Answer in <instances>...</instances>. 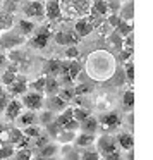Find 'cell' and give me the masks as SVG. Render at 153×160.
<instances>
[{"label":"cell","mask_w":153,"mask_h":160,"mask_svg":"<svg viewBox=\"0 0 153 160\" xmlns=\"http://www.w3.org/2000/svg\"><path fill=\"white\" fill-rule=\"evenodd\" d=\"M60 2V12L62 18L72 19L79 16H86L90 11L91 0H59Z\"/></svg>","instance_id":"cell-1"},{"label":"cell","mask_w":153,"mask_h":160,"mask_svg":"<svg viewBox=\"0 0 153 160\" xmlns=\"http://www.w3.org/2000/svg\"><path fill=\"white\" fill-rule=\"evenodd\" d=\"M24 43V36L21 33H16L14 29H9V31L0 33V48L4 50H14L17 47H21Z\"/></svg>","instance_id":"cell-2"},{"label":"cell","mask_w":153,"mask_h":160,"mask_svg":"<svg viewBox=\"0 0 153 160\" xmlns=\"http://www.w3.org/2000/svg\"><path fill=\"white\" fill-rule=\"evenodd\" d=\"M43 100H45L43 93H38V91L28 90L24 95H22L21 103H22V107L28 108V110L38 112V110H42V108H43Z\"/></svg>","instance_id":"cell-3"},{"label":"cell","mask_w":153,"mask_h":160,"mask_svg":"<svg viewBox=\"0 0 153 160\" xmlns=\"http://www.w3.org/2000/svg\"><path fill=\"white\" fill-rule=\"evenodd\" d=\"M22 14L26 19H43L45 18V9H43V2L42 0H28L22 5Z\"/></svg>","instance_id":"cell-4"},{"label":"cell","mask_w":153,"mask_h":160,"mask_svg":"<svg viewBox=\"0 0 153 160\" xmlns=\"http://www.w3.org/2000/svg\"><path fill=\"white\" fill-rule=\"evenodd\" d=\"M95 141H96V148H98V153H100V155L119 152V146H117L115 138H112V136H108V134L98 136V139H95Z\"/></svg>","instance_id":"cell-5"},{"label":"cell","mask_w":153,"mask_h":160,"mask_svg":"<svg viewBox=\"0 0 153 160\" xmlns=\"http://www.w3.org/2000/svg\"><path fill=\"white\" fill-rule=\"evenodd\" d=\"M28 86H29V84H28L26 76L17 74V76H16V79L7 86V95H9V97H22V95L28 91Z\"/></svg>","instance_id":"cell-6"},{"label":"cell","mask_w":153,"mask_h":160,"mask_svg":"<svg viewBox=\"0 0 153 160\" xmlns=\"http://www.w3.org/2000/svg\"><path fill=\"white\" fill-rule=\"evenodd\" d=\"M43 9H45V18L48 19L50 22H57V21L62 19L59 0H47L45 4H43Z\"/></svg>","instance_id":"cell-7"},{"label":"cell","mask_w":153,"mask_h":160,"mask_svg":"<svg viewBox=\"0 0 153 160\" xmlns=\"http://www.w3.org/2000/svg\"><path fill=\"white\" fill-rule=\"evenodd\" d=\"M98 126H101L107 131H114L121 126V117H119L117 112H107V114L100 115L98 119Z\"/></svg>","instance_id":"cell-8"},{"label":"cell","mask_w":153,"mask_h":160,"mask_svg":"<svg viewBox=\"0 0 153 160\" xmlns=\"http://www.w3.org/2000/svg\"><path fill=\"white\" fill-rule=\"evenodd\" d=\"M95 29V24L90 18H79L74 24V33H76L79 38H84V36L91 35Z\"/></svg>","instance_id":"cell-9"},{"label":"cell","mask_w":153,"mask_h":160,"mask_svg":"<svg viewBox=\"0 0 153 160\" xmlns=\"http://www.w3.org/2000/svg\"><path fill=\"white\" fill-rule=\"evenodd\" d=\"M50 36H52V35H50V29H48V28L40 29L36 35L31 36V40H29V45H31L33 48H36V50H42V48H45V47L48 45Z\"/></svg>","instance_id":"cell-10"},{"label":"cell","mask_w":153,"mask_h":160,"mask_svg":"<svg viewBox=\"0 0 153 160\" xmlns=\"http://www.w3.org/2000/svg\"><path fill=\"white\" fill-rule=\"evenodd\" d=\"M22 103L21 100H17V98H11L7 103V107L4 108V114H5V119H7L9 122H14L16 119H17V115L22 112Z\"/></svg>","instance_id":"cell-11"},{"label":"cell","mask_w":153,"mask_h":160,"mask_svg":"<svg viewBox=\"0 0 153 160\" xmlns=\"http://www.w3.org/2000/svg\"><path fill=\"white\" fill-rule=\"evenodd\" d=\"M53 40H55L57 45H76L79 42V36L76 35L74 31H57L53 33Z\"/></svg>","instance_id":"cell-12"},{"label":"cell","mask_w":153,"mask_h":160,"mask_svg":"<svg viewBox=\"0 0 153 160\" xmlns=\"http://www.w3.org/2000/svg\"><path fill=\"white\" fill-rule=\"evenodd\" d=\"M88 14H90L93 19H96V18L100 19V18H105V16H108L107 0H91Z\"/></svg>","instance_id":"cell-13"},{"label":"cell","mask_w":153,"mask_h":160,"mask_svg":"<svg viewBox=\"0 0 153 160\" xmlns=\"http://www.w3.org/2000/svg\"><path fill=\"white\" fill-rule=\"evenodd\" d=\"M43 107H45L47 110L55 114V112H62L64 108L67 107V103L59 97V95H50V97H47L45 100H43Z\"/></svg>","instance_id":"cell-14"},{"label":"cell","mask_w":153,"mask_h":160,"mask_svg":"<svg viewBox=\"0 0 153 160\" xmlns=\"http://www.w3.org/2000/svg\"><path fill=\"white\" fill-rule=\"evenodd\" d=\"M14 122H17V128L22 129V128H28V126H33V124H38V119H36V112L33 110H22L21 114L17 115Z\"/></svg>","instance_id":"cell-15"},{"label":"cell","mask_w":153,"mask_h":160,"mask_svg":"<svg viewBox=\"0 0 153 160\" xmlns=\"http://www.w3.org/2000/svg\"><path fill=\"white\" fill-rule=\"evenodd\" d=\"M17 66L16 64H9L5 69H2V72H0V84L4 88H7L9 84L12 83V81L16 79V76H17Z\"/></svg>","instance_id":"cell-16"},{"label":"cell","mask_w":153,"mask_h":160,"mask_svg":"<svg viewBox=\"0 0 153 160\" xmlns=\"http://www.w3.org/2000/svg\"><path fill=\"white\" fill-rule=\"evenodd\" d=\"M115 141H117V146L119 150H132V146H134V138H132V132H119L117 136H115Z\"/></svg>","instance_id":"cell-17"},{"label":"cell","mask_w":153,"mask_h":160,"mask_svg":"<svg viewBox=\"0 0 153 160\" xmlns=\"http://www.w3.org/2000/svg\"><path fill=\"white\" fill-rule=\"evenodd\" d=\"M60 90V81L55 76H45V86H43V95H57Z\"/></svg>","instance_id":"cell-18"},{"label":"cell","mask_w":153,"mask_h":160,"mask_svg":"<svg viewBox=\"0 0 153 160\" xmlns=\"http://www.w3.org/2000/svg\"><path fill=\"white\" fill-rule=\"evenodd\" d=\"M98 119L93 117V115H90V117H86L84 121L79 122V131L81 132H90V134H96L98 131Z\"/></svg>","instance_id":"cell-19"},{"label":"cell","mask_w":153,"mask_h":160,"mask_svg":"<svg viewBox=\"0 0 153 160\" xmlns=\"http://www.w3.org/2000/svg\"><path fill=\"white\" fill-rule=\"evenodd\" d=\"M95 139H96L95 134H90V132H79V134H76V138H74L72 143L77 146V148H88V146H91L95 143Z\"/></svg>","instance_id":"cell-20"},{"label":"cell","mask_w":153,"mask_h":160,"mask_svg":"<svg viewBox=\"0 0 153 160\" xmlns=\"http://www.w3.org/2000/svg\"><path fill=\"white\" fill-rule=\"evenodd\" d=\"M35 21H31V19H26V18H22V19H19L17 21V31L21 33L22 36H29V35H33V31H35Z\"/></svg>","instance_id":"cell-21"},{"label":"cell","mask_w":153,"mask_h":160,"mask_svg":"<svg viewBox=\"0 0 153 160\" xmlns=\"http://www.w3.org/2000/svg\"><path fill=\"white\" fill-rule=\"evenodd\" d=\"M60 74V60L57 59H50L45 62V67H43V76H59Z\"/></svg>","instance_id":"cell-22"},{"label":"cell","mask_w":153,"mask_h":160,"mask_svg":"<svg viewBox=\"0 0 153 160\" xmlns=\"http://www.w3.org/2000/svg\"><path fill=\"white\" fill-rule=\"evenodd\" d=\"M14 26V14H9L4 9H0V33L9 31Z\"/></svg>","instance_id":"cell-23"},{"label":"cell","mask_w":153,"mask_h":160,"mask_svg":"<svg viewBox=\"0 0 153 160\" xmlns=\"http://www.w3.org/2000/svg\"><path fill=\"white\" fill-rule=\"evenodd\" d=\"M57 152H59V145L48 141L47 145H43L42 148L38 150V157H42V158H52V157L57 155Z\"/></svg>","instance_id":"cell-24"},{"label":"cell","mask_w":153,"mask_h":160,"mask_svg":"<svg viewBox=\"0 0 153 160\" xmlns=\"http://www.w3.org/2000/svg\"><path fill=\"white\" fill-rule=\"evenodd\" d=\"M119 18L122 19V21H132V16H134V4L132 2H127L126 5H121V9H119Z\"/></svg>","instance_id":"cell-25"},{"label":"cell","mask_w":153,"mask_h":160,"mask_svg":"<svg viewBox=\"0 0 153 160\" xmlns=\"http://www.w3.org/2000/svg\"><path fill=\"white\" fill-rule=\"evenodd\" d=\"M77 132L76 131H67V129H60V132L57 134V141L62 143V145H71V143L74 141V138H76Z\"/></svg>","instance_id":"cell-26"},{"label":"cell","mask_w":153,"mask_h":160,"mask_svg":"<svg viewBox=\"0 0 153 160\" xmlns=\"http://www.w3.org/2000/svg\"><path fill=\"white\" fill-rule=\"evenodd\" d=\"M71 119H72V108H71V107L69 108L66 107L62 112H60V114H55V122L60 126V128H64V126H66Z\"/></svg>","instance_id":"cell-27"},{"label":"cell","mask_w":153,"mask_h":160,"mask_svg":"<svg viewBox=\"0 0 153 160\" xmlns=\"http://www.w3.org/2000/svg\"><path fill=\"white\" fill-rule=\"evenodd\" d=\"M16 152V146L11 143H0V160H11Z\"/></svg>","instance_id":"cell-28"},{"label":"cell","mask_w":153,"mask_h":160,"mask_svg":"<svg viewBox=\"0 0 153 160\" xmlns=\"http://www.w3.org/2000/svg\"><path fill=\"white\" fill-rule=\"evenodd\" d=\"M114 31L124 38L126 35L132 33V22H131V21H122V19H121V21H119V24L114 28Z\"/></svg>","instance_id":"cell-29"},{"label":"cell","mask_w":153,"mask_h":160,"mask_svg":"<svg viewBox=\"0 0 153 160\" xmlns=\"http://www.w3.org/2000/svg\"><path fill=\"white\" fill-rule=\"evenodd\" d=\"M21 131H22V134H24L26 138L35 139L36 136H40V134H42L43 128H42V126H38V124H33V126H28V128H22Z\"/></svg>","instance_id":"cell-30"},{"label":"cell","mask_w":153,"mask_h":160,"mask_svg":"<svg viewBox=\"0 0 153 160\" xmlns=\"http://www.w3.org/2000/svg\"><path fill=\"white\" fill-rule=\"evenodd\" d=\"M60 129H62V128H60V126L55 122V119H53V121L50 122V124L43 126V131L47 132V136H48L50 139H55V138H57V134L60 132Z\"/></svg>","instance_id":"cell-31"},{"label":"cell","mask_w":153,"mask_h":160,"mask_svg":"<svg viewBox=\"0 0 153 160\" xmlns=\"http://www.w3.org/2000/svg\"><path fill=\"white\" fill-rule=\"evenodd\" d=\"M31 158H33L31 148H17L12 155V160H31Z\"/></svg>","instance_id":"cell-32"},{"label":"cell","mask_w":153,"mask_h":160,"mask_svg":"<svg viewBox=\"0 0 153 160\" xmlns=\"http://www.w3.org/2000/svg\"><path fill=\"white\" fill-rule=\"evenodd\" d=\"M59 95L60 98H62L66 103H71V102L74 100V97H76V93H74V88H71V86H66V88H60L59 90Z\"/></svg>","instance_id":"cell-33"},{"label":"cell","mask_w":153,"mask_h":160,"mask_svg":"<svg viewBox=\"0 0 153 160\" xmlns=\"http://www.w3.org/2000/svg\"><path fill=\"white\" fill-rule=\"evenodd\" d=\"M9 60H11L12 64H16V66L19 67V64L26 60V55L21 52V50L14 48V50H9Z\"/></svg>","instance_id":"cell-34"},{"label":"cell","mask_w":153,"mask_h":160,"mask_svg":"<svg viewBox=\"0 0 153 160\" xmlns=\"http://www.w3.org/2000/svg\"><path fill=\"white\" fill-rule=\"evenodd\" d=\"M91 115V110H88L86 107H77V108H72V119H76L77 122L84 121L86 117Z\"/></svg>","instance_id":"cell-35"},{"label":"cell","mask_w":153,"mask_h":160,"mask_svg":"<svg viewBox=\"0 0 153 160\" xmlns=\"http://www.w3.org/2000/svg\"><path fill=\"white\" fill-rule=\"evenodd\" d=\"M36 119H38V122L42 126H47V124H50V122L55 119V114L50 112V110H42V112H40V115H36Z\"/></svg>","instance_id":"cell-36"},{"label":"cell","mask_w":153,"mask_h":160,"mask_svg":"<svg viewBox=\"0 0 153 160\" xmlns=\"http://www.w3.org/2000/svg\"><path fill=\"white\" fill-rule=\"evenodd\" d=\"M108 43H110L112 47H115V48L121 50V48H122V36L117 35V33L112 29V31L108 33Z\"/></svg>","instance_id":"cell-37"},{"label":"cell","mask_w":153,"mask_h":160,"mask_svg":"<svg viewBox=\"0 0 153 160\" xmlns=\"http://www.w3.org/2000/svg\"><path fill=\"white\" fill-rule=\"evenodd\" d=\"M122 103H124V107H127V108L134 107V91L132 90L126 91V93L122 95Z\"/></svg>","instance_id":"cell-38"},{"label":"cell","mask_w":153,"mask_h":160,"mask_svg":"<svg viewBox=\"0 0 153 160\" xmlns=\"http://www.w3.org/2000/svg\"><path fill=\"white\" fill-rule=\"evenodd\" d=\"M100 153L98 150H88V152H83L79 155V160H100Z\"/></svg>","instance_id":"cell-39"},{"label":"cell","mask_w":153,"mask_h":160,"mask_svg":"<svg viewBox=\"0 0 153 160\" xmlns=\"http://www.w3.org/2000/svg\"><path fill=\"white\" fill-rule=\"evenodd\" d=\"M43 86H45V76H40L36 81H33L31 86H28L31 91H38V93H43Z\"/></svg>","instance_id":"cell-40"},{"label":"cell","mask_w":153,"mask_h":160,"mask_svg":"<svg viewBox=\"0 0 153 160\" xmlns=\"http://www.w3.org/2000/svg\"><path fill=\"white\" fill-rule=\"evenodd\" d=\"M48 141H52V139H50L48 136H47V132H45V131H42V134L35 138V148H36V150H40L43 145H47Z\"/></svg>","instance_id":"cell-41"},{"label":"cell","mask_w":153,"mask_h":160,"mask_svg":"<svg viewBox=\"0 0 153 160\" xmlns=\"http://www.w3.org/2000/svg\"><path fill=\"white\" fill-rule=\"evenodd\" d=\"M124 74L126 78H127V81H134V66H132V62L129 60V62H126V67H124Z\"/></svg>","instance_id":"cell-42"},{"label":"cell","mask_w":153,"mask_h":160,"mask_svg":"<svg viewBox=\"0 0 153 160\" xmlns=\"http://www.w3.org/2000/svg\"><path fill=\"white\" fill-rule=\"evenodd\" d=\"M66 57H67L69 60L77 59V57H79V50H77V47H76V45H71L69 48L66 50Z\"/></svg>","instance_id":"cell-43"},{"label":"cell","mask_w":153,"mask_h":160,"mask_svg":"<svg viewBox=\"0 0 153 160\" xmlns=\"http://www.w3.org/2000/svg\"><path fill=\"white\" fill-rule=\"evenodd\" d=\"M132 59V48H121V60L122 62H129Z\"/></svg>","instance_id":"cell-44"},{"label":"cell","mask_w":153,"mask_h":160,"mask_svg":"<svg viewBox=\"0 0 153 160\" xmlns=\"http://www.w3.org/2000/svg\"><path fill=\"white\" fill-rule=\"evenodd\" d=\"M107 7H108V12L112 11V14H117L119 9H121V4H119V0H108Z\"/></svg>","instance_id":"cell-45"},{"label":"cell","mask_w":153,"mask_h":160,"mask_svg":"<svg viewBox=\"0 0 153 160\" xmlns=\"http://www.w3.org/2000/svg\"><path fill=\"white\" fill-rule=\"evenodd\" d=\"M119 21H121V18H119V14H110V16H108V19H107L105 22H107V24L110 26V29H114L115 26L119 24Z\"/></svg>","instance_id":"cell-46"},{"label":"cell","mask_w":153,"mask_h":160,"mask_svg":"<svg viewBox=\"0 0 153 160\" xmlns=\"http://www.w3.org/2000/svg\"><path fill=\"white\" fill-rule=\"evenodd\" d=\"M90 90L91 88L88 86V84H79V86L74 88V93H76V97H81V95H84V93H90Z\"/></svg>","instance_id":"cell-47"},{"label":"cell","mask_w":153,"mask_h":160,"mask_svg":"<svg viewBox=\"0 0 153 160\" xmlns=\"http://www.w3.org/2000/svg\"><path fill=\"white\" fill-rule=\"evenodd\" d=\"M62 129H67V131H77V129H79V122H77L76 119H71Z\"/></svg>","instance_id":"cell-48"},{"label":"cell","mask_w":153,"mask_h":160,"mask_svg":"<svg viewBox=\"0 0 153 160\" xmlns=\"http://www.w3.org/2000/svg\"><path fill=\"white\" fill-rule=\"evenodd\" d=\"M9 100H11V97H9L7 93H4V95H0V112H4V108L7 107Z\"/></svg>","instance_id":"cell-49"},{"label":"cell","mask_w":153,"mask_h":160,"mask_svg":"<svg viewBox=\"0 0 153 160\" xmlns=\"http://www.w3.org/2000/svg\"><path fill=\"white\" fill-rule=\"evenodd\" d=\"M103 160H122V155H121V152L107 153V155H103Z\"/></svg>","instance_id":"cell-50"},{"label":"cell","mask_w":153,"mask_h":160,"mask_svg":"<svg viewBox=\"0 0 153 160\" xmlns=\"http://www.w3.org/2000/svg\"><path fill=\"white\" fill-rule=\"evenodd\" d=\"M114 79L117 81V83H115V84H122V81L126 79V74H124V71H122V69L119 71V72L115 74V78H114Z\"/></svg>","instance_id":"cell-51"},{"label":"cell","mask_w":153,"mask_h":160,"mask_svg":"<svg viewBox=\"0 0 153 160\" xmlns=\"http://www.w3.org/2000/svg\"><path fill=\"white\" fill-rule=\"evenodd\" d=\"M126 160H134V152H132V150H127V157H126Z\"/></svg>","instance_id":"cell-52"},{"label":"cell","mask_w":153,"mask_h":160,"mask_svg":"<svg viewBox=\"0 0 153 160\" xmlns=\"http://www.w3.org/2000/svg\"><path fill=\"white\" fill-rule=\"evenodd\" d=\"M4 93H5V90H4V86L0 84V95H4Z\"/></svg>","instance_id":"cell-53"},{"label":"cell","mask_w":153,"mask_h":160,"mask_svg":"<svg viewBox=\"0 0 153 160\" xmlns=\"http://www.w3.org/2000/svg\"><path fill=\"white\" fill-rule=\"evenodd\" d=\"M12 2H16V4L19 5V4H22V2H24V0H12Z\"/></svg>","instance_id":"cell-54"}]
</instances>
